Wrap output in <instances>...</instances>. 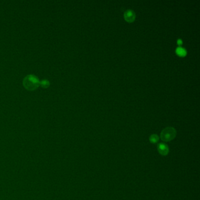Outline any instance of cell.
<instances>
[{
  "instance_id": "obj_1",
  "label": "cell",
  "mask_w": 200,
  "mask_h": 200,
  "mask_svg": "<svg viewBox=\"0 0 200 200\" xmlns=\"http://www.w3.org/2000/svg\"><path fill=\"white\" fill-rule=\"evenodd\" d=\"M40 80L33 75H28L24 80L23 85L28 90H33L40 87Z\"/></svg>"
},
{
  "instance_id": "obj_2",
  "label": "cell",
  "mask_w": 200,
  "mask_h": 200,
  "mask_svg": "<svg viewBox=\"0 0 200 200\" xmlns=\"http://www.w3.org/2000/svg\"><path fill=\"white\" fill-rule=\"evenodd\" d=\"M176 134L177 132L174 127H167L161 131L160 137L163 141L168 142L173 140L175 137Z\"/></svg>"
},
{
  "instance_id": "obj_3",
  "label": "cell",
  "mask_w": 200,
  "mask_h": 200,
  "mask_svg": "<svg viewBox=\"0 0 200 200\" xmlns=\"http://www.w3.org/2000/svg\"><path fill=\"white\" fill-rule=\"evenodd\" d=\"M124 18L125 20L127 22L131 23L133 22L135 20L136 18V14L133 11L131 10H128L124 13Z\"/></svg>"
},
{
  "instance_id": "obj_4",
  "label": "cell",
  "mask_w": 200,
  "mask_h": 200,
  "mask_svg": "<svg viewBox=\"0 0 200 200\" xmlns=\"http://www.w3.org/2000/svg\"><path fill=\"white\" fill-rule=\"evenodd\" d=\"M159 153L162 156H166L169 153V148L166 144L161 143L157 146Z\"/></svg>"
},
{
  "instance_id": "obj_5",
  "label": "cell",
  "mask_w": 200,
  "mask_h": 200,
  "mask_svg": "<svg viewBox=\"0 0 200 200\" xmlns=\"http://www.w3.org/2000/svg\"><path fill=\"white\" fill-rule=\"evenodd\" d=\"M175 52L179 56H181V57H184L187 55L186 50L184 48L181 47H178L176 49Z\"/></svg>"
},
{
  "instance_id": "obj_6",
  "label": "cell",
  "mask_w": 200,
  "mask_h": 200,
  "mask_svg": "<svg viewBox=\"0 0 200 200\" xmlns=\"http://www.w3.org/2000/svg\"><path fill=\"white\" fill-rule=\"evenodd\" d=\"M149 140L152 143H156L159 141V137L157 134H152L150 137H149Z\"/></svg>"
},
{
  "instance_id": "obj_7",
  "label": "cell",
  "mask_w": 200,
  "mask_h": 200,
  "mask_svg": "<svg viewBox=\"0 0 200 200\" xmlns=\"http://www.w3.org/2000/svg\"><path fill=\"white\" fill-rule=\"evenodd\" d=\"M40 86L44 88H48L50 86V82L47 79H44V80L40 81Z\"/></svg>"
},
{
  "instance_id": "obj_8",
  "label": "cell",
  "mask_w": 200,
  "mask_h": 200,
  "mask_svg": "<svg viewBox=\"0 0 200 200\" xmlns=\"http://www.w3.org/2000/svg\"><path fill=\"white\" fill-rule=\"evenodd\" d=\"M177 44L179 45H181L183 44V40H181V39H179L177 40Z\"/></svg>"
}]
</instances>
